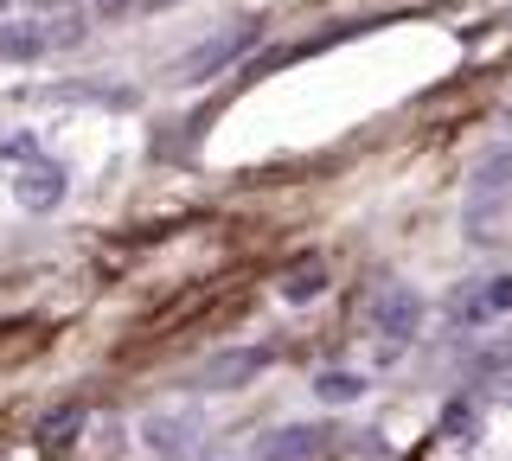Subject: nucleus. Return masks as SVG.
<instances>
[{
	"label": "nucleus",
	"mask_w": 512,
	"mask_h": 461,
	"mask_svg": "<svg viewBox=\"0 0 512 461\" xmlns=\"http://www.w3.org/2000/svg\"><path fill=\"white\" fill-rule=\"evenodd\" d=\"M512 199V148H493L487 161L474 167V186H468V237L480 244V237H493V225H500V205Z\"/></svg>",
	"instance_id": "nucleus-1"
},
{
	"label": "nucleus",
	"mask_w": 512,
	"mask_h": 461,
	"mask_svg": "<svg viewBox=\"0 0 512 461\" xmlns=\"http://www.w3.org/2000/svg\"><path fill=\"white\" fill-rule=\"evenodd\" d=\"M512 308V276H493V282H461L448 295V321L455 327H487Z\"/></svg>",
	"instance_id": "nucleus-2"
},
{
	"label": "nucleus",
	"mask_w": 512,
	"mask_h": 461,
	"mask_svg": "<svg viewBox=\"0 0 512 461\" xmlns=\"http://www.w3.org/2000/svg\"><path fill=\"white\" fill-rule=\"evenodd\" d=\"M372 327L384 340H410V333L423 327V295H416L410 282H384L378 301H372Z\"/></svg>",
	"instance_id": "nucleus-3"
},
{
	"label": "nucleus",
	"mask_w": 512,
	"mask_h": 461,
	"mask_svg": "<svg viewBox=\"0 0 512 461\" xmlns=\"http://www.w3.org/2000/svg\"><path fill=\"white\" fill-rule=\"evenodd\" d=\"M333 436H340V429L288 423V429H276V436L256 442V455H250V461H314V455H327V449H333Z\"/></svg>",
	"instance_id": "nucleus-4"
},
{
	"label": "nucleus",
	"mask_w": 512,
	"mask_h": 461,
	"mask_svg": "<svg viewBox=\"0 0 512 461\" xmlns=\"http://www.w3.org/2000/svg\"><path fill=\"white\" fill-rule=\"evenodd\" d=\"M263 365H269V346H237V353L205 359L192 385H199V391H237V385H250V378L263 372Z\"/></svg>",
	"instance_id": "nucleus-5"
},
{
	"label": "nucleus",
	"mask_w": 512,
	"mask_h": 461,
	"mask_svg": "<svg viewBox=\"0 0 512 461\" xmlns=\"http://www.w3.org/2000/svg\"><path fill=\"white\" fill-rule=\"evenodd\" d=\"M141 436H148V449L160 461H180V455L199 449V417H192V410H160V417L141 423Z\"/></svg>",
	"instance_id": "nucleus-6"
},
{
	"label": "nucleus",
	"mask_w": 512,
	"mask_h": 461,
	"mask_svg": "<svg viewBox=\"0 0 512 461\" xmlns=\"http://www.w3.org/2000/svg\"><path fill=\"white\" fill-rule=\"evenodd\" d=\"M13 193H20L26 212H52V205L64 199V167H52V161H32V167L20 173V186H13Z\"/></svg>",
	"instance_id": "nucleus-7"
},
{
	"label": "nucleus",
	"mask_w": 512,
	"mask_h": 461,
	"mask_svg": "<svg viewBox=\"0 0 512 461\" xmlns=\"http://www.w3.org/2000/svg\"><path fill=\"white\" fill-rule=\"evenodd\" d=\"M474 378H480V391H487L493 404L512 410V340H493L487 353L474 359Z\"/></svg>",
	"instance_id": "nucleus-8"
},
{
	"label": "nucleus",
	"mask_w": 512,
	"mask_h": 461,
	"mask_svg": "<svg viewBox=\"0 0 512 461\" xmlns=\"http://www.w3.org/2000/svg\"><path fill=\"white\" fill-rule=\"evenodd\" d=\"M320 289H327V263L320 257H301L295 269H282V295L288 301H314Z\"/></svg>",
	"instance_id": "nucleus-9"
},
{
	"label": "nucleus",
	"mask_w": 512,
	"mask_h": 461,
	"mask_svg": "<svg viewBox=\"0 0 512 461\" xmlns=\"http://www.w3.org/2000/svg\"><path fill=\"white\" fill-rule=\"evenodd\" d=\"M77 429H84V410H77V404H64L58 417H45V423H39V449H52V455H58V449H71V436H77Z\"/></svg>",
	"instance_id": "nucleus-10"
},
{
	"label": "nucleus",
	"mask_w": 512,
	"mask_h": 461,
	"mask_svg": "<svg viewBox=\"0 0 512 461\" xmlns=\"http://www.w3.org/2000/svg\"><path fill=\"white\" fill-rule=\"evenodd\" d=\"M0 52H7V58H39V52H45L39 20H13V26H0Z\"/></svg>",
	"instance_id": "nucleus-11"
},
{
	"label": "nucleus",
	"mask_w": 512,
	"mask_h": 461,
	"mask_svg": "<svg viewBox=\"0 0 512 461\" xmlns=\"http://www.w3.org/2000/svg\"><path fill=\"white\" fill-rule=\"evenodd\" d=\"M320 397H327V404H352V397H359L365 385H359V378H352V372H320V385H314Z\"/></svg>",
	"instance_id": "nucleus-12"
},
{
	"label": "nucleus",
	"mask_w": 512,
	"mask_h": 461,
	"mask_svg": "<svg viewBox=\"0 0 512 461\" xmlns=\"http://www.w3.org/2000/svg\"><path fill=\"white\" fill-rule=\"evenodd\" d=\"M468 423H474V417H468V404L448 410V436H468Z\"/></svg>",
	"instance_id": "nucleus-13"
},
{
	"label": "nucleus",
	"mask_w": 512,
	"mask_h": 461,
	"mask_svg": "<svg viewBox=\"0 0 512 461\" xmlns=\"http://www.w3.org/2000/svg\"><path fill=\"white\" fill-rule=\"evenodd\" d=\"M96 7H103V13H122V0H96Z\"/></svg>",
	"instance_id": "nucleus-14"
},
{
	"label": "nucleus",
	"mask_w": 512,
	"mask_h": 461,
	"mask_svg": "<svg viewBox=\"0 0 512 461\" xmlns=\"http://www.w3.org/2000/svg\"><path fill=\"white\" fill-rule=\"evenodd\" d=\"M0 7H7V0H0Z\"/></svg>",
	"instance_id": "nucleus-15"
}]
</instances>
